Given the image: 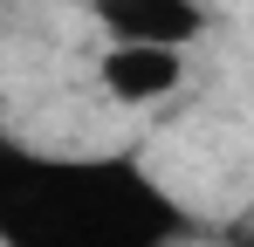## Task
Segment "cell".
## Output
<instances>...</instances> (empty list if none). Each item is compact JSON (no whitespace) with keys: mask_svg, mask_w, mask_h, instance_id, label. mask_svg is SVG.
<instances>
[{"mask_svg":"<svg viewBox=\"0 0 254 247\" xmlns=\"http://www.w3.org/2000/svg\"><path fill=\"white\" fill-rule=\"evenodd\" d=\"M186 213L130 158H0V241L7 247H165Z\"/></svg>","mask_w":254,"mask_h":247,"instance_id":"1","label":"cell"},{"mask_svg":"<svg viewBox=\"0 0 254 247\" xmlns=\"http://www.w3.org/2000/svg\"><path fill=\"white\" fill-rule=\"evenodd\" d=\"M96 82L117 103H165L186 82V48H165V41H110L96 55Z\"/></svg>","mask_w":254,"mask_h":247,"instance_id":"2","label":"cell"},{"mask_svg":"<svg viewBox=\"0 0 254 247\" xmlns=\"http://www.w3.org/2000/svg\"><path fill=\"white\" fill-rule=\"evenodd\" d=\"M89 14L110 28V41L192 48V41L206 35V0H89Z\"/></svg>","mask_w":254,"mask_h":247,"instance_id":"3","label":"cell"}]
</instances>
